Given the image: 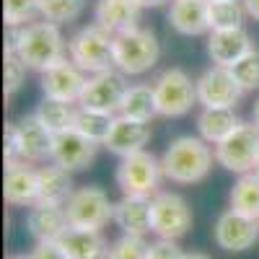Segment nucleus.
Returning <instances> with one entry per match:
<instances>
[{
	"label": "nucleus",
	"instance_id": "1a4fd4ad",
	"mask_svg": "<svg viewBox=\"0 0 259 259\" xmlns=\"http://www.w3.org/2000/svg\"><path fill=\"white\" fill-rule=\"evenodd\" d=\"M68 226L101 231L109 221H114V202L101 187H80L65 205Z\"/></svg>",
	"mask_w": 259,
	"mask_h": 259
},
{
	"label": "nucleus",
	"instance_id": "c85d7f7f",
	"mask_svg": "<svg viewBox=\"0 0 259 259\" xmlns=\"http://www.w3.org/2000/svg\"><path fill=\"white\" fill-rule=\"evenodd\" d=\"M244 16H246V8L241 0H207L210 31L239 29L244 26Z\"/></svg>",
	"mask_w": 259,
	"mask_h": 259
},
{
	"label": "nucleus",
	"instance_id": "9d476101",
	"mask_svg": "<svg viewBox=\"0 0 259 259\" xmlns=\"http://www.w3.org/2000/svg\"><path fill=\"white\" fill-rule=\"evenodd\" d=\"M127 85L130 83L124 80V73H119V70H106V73L89 75L78 106L106 112V114H117L119 106H122V99L127 94Z\"/></svg>",
	"mask_w": 259,
	"mask_h": 259
},
{
	"label": "nucleus",
	"instance_id": "f03ea898",
	"mask_svg": "<svg viewBox=\"0 0 259 259\" xmlns=\"http://www.w3.org/2000/svg\"><path fill=\"white\" fill-rule=\"evenodd\" d=\"M215 161V148L200 135H179L161 156L163 179L174 184H200L207 179Z\"/></svg>",
	"mask_w": 259,
	"mask_h": 259
},
{
	"label": "nucleus",
	"instance_id": "0eeeda50",
	"mask_svg": "<svg viewBox=\"0 0 259 259\" xmlns=\"http://www.w3.org/2000/svg\"><path fill=\"white\" fill-rule=\"evenodd\" d=\"M163 179L161 158H156L148 150H138L133 156L119 158L117 166V187L122 194H140V197H153L158 184Z\"/></svg>",
	"mask_w": 259,
	"mask_h": 259
},
{
	"label": "nucleus",
	"instance_id": "6e6552de",
	"mask_svg": "<svg viewBox=\"0 0 259 259\" xmlns=\"http://www.w3.org/2000/svg\"><path fill=\"white\" fill-rule=\"evenodd\" d=\"M150 226L158 239L179 241L192 228V207L177 192H156L150 197Z\"/></svg>",
	"mask_w": 259,
	"mask_h": 259
},
{
	"label": "nucleus",
	"instance_id": "79ce46f5",
	"mask_svg": "<svg viewBox=\"0 0 259 259\" xmlns=\"http://www.w3.org/2000/svg\"><path fill=\"white\" fill-rule=\"evenodd\" d=\"M251 122L259 127V96H256V101H254V109H251Z\"/></svg>",
	"mask_w": 259,
	"mask_h": 259
},
{
	"label": "nucleus",
	"instance_id": "a18cd8bd",
	"mask_svg": "<svg viewBox=\"0 0 259 259\" xmlns=\"http://www.w3.org/2000/svg\"><path fill=\"white\" fill-rule=\"evenodd\" d=\"M256 221H259V218H256Z\"/></svg>",
	"mask_w": 259,
	"mask_h": 259
},
{
	"label": "nucleus",
	"instance_id": "4c0bfd02",
	"mask_svg": "<svg viewBox=\"0 0 259 259\" xmlns=\"http://www.w3.org/2000/svg\"><path fill=\"white\" fill-rule=\"evenodd\" d=\"M3 156H6V163H16V161H21V156H18L16 124H6V145H3Z\"/></svg>",
	"mask_w": 259,
	"mask_h": 259
},
{
	"label": "nucleus",
	"instance_id": "393cba45",
	"mask_svg": "<svg viewBox=\"0 0 259 259\" xmlns=\"http://www.w3.org/2000/svg\"><path fill=\"white\" fill-rule=\"evenodd\" d=\"M239 124H241V119H239V114H236V109H231V106H202V112L197 117V133L210 145H218Z\"/></svg>",
	"mask_w": 259,
	"mask_h": 259
},
{
	"label": "nucleus",
	"instance_id": "cd10ccee",
	"mask_svg": "<svg viewBox=\"0 0 259 259\" xmlns=\"http://www.w3.org/2000/svg\"><path fill=\"white\" fill-rule=\"evenodd\" d=\"M34 117L45 124L52 135H57V133H62V130L73 127L75 109H73V104H65V101H57V99H41Z\"/></svg>",
	"mask_w": 259,
	"mask_h": 259
},
{
	"label": "nucleus",
	"instance_id": "f704fd0d",
	"mask_svg": "<svg viewBox=\"0 0 259 259\" xmlns=\"http://www.w3.org/2000/svg\"><path fill=\"white\" fill-rule=\"evenodd\" d=\"M26 62L21 60L16 52H8L6 50V85H3V94H6V99H11L21 85H24V80H26Z\"/></svg>",
	"mask_w": 259,
	"mask_h": 259
},
{
	"label": "nucleus",
	"instance_id": "e433bc0d",
	"mask_svg": "<svg viewBox=\"0 0 259 259\" xmlns=\"http://www.w3.org/2000/svg\"><path fill=\"white\" fill-rule=\"evenodd\" d=\"M29 256L31 259H68L62 254V249L57 246V241H39Z\"/></svg>",
	"mask_w": 259,
	"mask_h": 259
},
{
	"label": "nucleus",
	"instance_id": "f257e3e1",
	"mask_svg": "<svg viewBox=\"0 0 259 259\" xmlns=\"http://www.w3.org/2000/svg\"><path fill=\"white\" fill-rule=\"evenodd\" d=\"M6 50L16 52L26 62L29 70L45 73L68 57V41H65L57 24L41 18V21H31L26 26L8 29Z\"/></svg>",
	"mask_w": 259,
	"mask_h": 259
},
{
	"label": "nucleus",
	"instance_id": "2f4dec72",
	"mask_svg": "<svg viewBox=\"0 0 259 259\" xmlns=\"http://www.w3.org/2000/svg\"><path fill=\"white\" fill-rule=\"evenodd\" d=\"M231 73H233L236 83L244 89V94L246 91H256L259 89V50L251 47L241 60H236L231 65Z\"/></svg>",
	"mask_w": 259,
	"mask_h": 259
},
{
	"label": "nucleus",
	"instance_id": "5701e85b",
	"mask_svg": "<svg viewBox=\"0 0 259 259\" xmlns=\"http://www.w3.org/2000/svg\"><path fill=\"white\" fill-rule=\"evenodd\" d=\"M26 228L36 239V244L39 241H57L60 233L68 228V215H65V207L47 205V202L31 205V210L26 215Z\"/></svg>",
	"mask_w": 259,
	"mask_h": 259
},
{
	"label": "nucleus",
	"instance_id": "473e14b6",
	"mask_svg": "<svg viewBox=\"0 0 259 259\" xmlns=\"http://www.w3.org/2000/svg\"><path fill=\"white\" fill-rule=\"evenodd\" d=\"M39 3H41V0H3L6 26L16 29V26L31 24L34 16H39Z\"/></svg>",
	"mask_w": 259,
	"mask_h": 259
},
{
	"label": "nucleus",
	"instance_id": "f3484780",
	"mask_svg": "<svg viewBox=\"0 0 259 259\" xmlns=\"http://www.w3.org/2000/svg\"><path fill=\"white\" fill-rule=\"evenodd\" d=\"M57 246L68 259H106V254H109V244L101 231L78 226L65 228L57 239Z\"/></svg>",
	"mask_w": 259,
	"mask_h": 259
},
{
	"label": "nucleus",
	"instance_id": "6ab92c4d",
	"mask_svg": "<svg viewBox=\"0 0 259 259\" xmlns=\"http://www.w3.org/2000/svg\"><path fill=\"white\" fill-rule=\"evenodd\" d=\"M251 47H254V41H251V36L246 34L244 26L210 31V36H207V55H210L212 65H223V68H231V65L236 60H241Z\"/></svg>",
	"mask_w": 259,
	"mask_h": 259
},
{
	"label": "nucleus",
	"instance_id": "c9c22d12",
	"mask_svg": "<svg viewBox=\"0 0 259 259\" xmlns=\"http://www.w3.org/2000/svg\"><path fill=\"white\" fill-rule=\"evenodd\" d=\"M148 259H184V251L177 241L158 239L148 246Z\"/></svg>",
	"mask_w": 259,
	"mask_h": 259
},
{
	"label": "nucleus",
	"instance_id": "ddd939ff",
	"mask_svg": "<svg viewBox=\"0 0 259 259\" xmlns=\"http://www.w3.org/2000/svg\"><path fill=\"white\" fill-rule=\"evenodd\" d=\"M244 89L236 83L231 68L223 65H212L197 78V101L200 106H231L236 109V104L241 101Z\"/></svg>",
	"mask_w": 259,
	"mask_h": 259
},
{
	"label": "nucleus",
	"instance_id": "9b49d317",
	"mask_svg": "<svg viewBox=\"0 0 259 259\" xmlns=\"http://www.w3.org/2000/svg\"><path fill=\"white\" fill-rule=\"evenodd\" d=\"M212 239L223 251H246L259 241V221L228 207L215 221Z\"/></svg>",
	"mask_w": 259,
	"mask_h": 259
},
{
	"label": "nucleus",
	"instance_id": "c756f323",
	"mask_svg": "<svg viewBox=\"0 0 259 259\" xmlns=\"http://www.w3.org/2000/svg\"><path fill=\"white\" fill-rule=\"evenodd\" d=\"M114 124V114H106V112H96V109H85V106H78L75 109V119H73V127L78 130L80 135L91 138L94 143L104 145L106 135Z\"/></svg>",
	"mask_w": 259,
	"mask_h": 259
},
{
	"label": "nucleus",
	"instance_id": "37998d69",
	"mask_svg": "<svg viewBox=\"0 0 259 259\" xmlns=\"http://www.w3.org/2000/svg\"><path fill=\"white\" fill-rule=\"evenodd\" d=\"M8 259H31V256H24V254H16V256H8Z\"/></svg>",
	"mask_w": 259,
	"mask_h": 259
},
{
	"label": "nucleus",
	"instance_id": "a19ab883",
	"mask_svg": "<svg viewBox=\"0 0 259 259\" xmlns=\"http://www.w3.org/2000/svg\"><path fill=\"white\" fill-rule=\"evenodd\" d=\"M184 259H212V256H207L202 251H184Z\"/></svg>",
	"mask_w": 259,
	"mask_h": 259
},
{
	"label": "nucleus",
	"instance_id": "58836bf2",
	"mask_svg": "<svg viewBox=\"0 0 259 259\" xmlns=\"http://www.w3.org/2000/svg\"><path fill=\"white\" fill-rule=\"evenodd\" d=\"M244 8H246V16H251L254 21H259V0H241Z\"/></svg>",
	"mask_w": 259,
	"mask_h": 259
},
{
	"label": "nucleus",
	"instance_id": "7c9ffc66",
	"mask_svg": "<svg viewBox=\"0 0 259 259\" xmlns=\"http://www.w3.org/2000/svg\"><path fill=\"white\" fill-rule=\"evenodd\" d=\"M83 11H85V0H41L39 3V16L57 26L80 18Z\"/></svg>",
	"mask_w": 259,
	"mask_h": 259
},
{
	"label": "nucleus",
	"instance_id": "20e7f679",
	"mask_svg": "<svg viewBox=\"0 0 259 259\" xmlns=\"http://www.w3.org/2000/svg\"><path fill=\"white\" fill-rule=\"evenodd\" d=\"M161 57V45L150 29L135 26L114 34V68L124 75H143L153 70Z\"/></svg>",
	"mask_w": 259,
	"mask_h": 259
},
{
	"label": "nucleus",
	"instance_id": "a878e982",
	"mask_svg": "<svg viewBox=\"0 0 259 259\" xmlns=\"http://www.w3.org/2000/svg\"><path fill=\"white\" fill-rule=\"evenodd\" d=\"M119 114L127 117V119L148 122V124H150V119L158 117L153 85H148V83H133V85H127V94H124V99H122Z\"/></svg>",
	"mask_w": 259,
	"mask_h": 259
},
{
	"label": "nucleus",
	"instance_id": "2eb2a0df",
	"mask_svg": "<svg viewBox=\"0 0 259 259\" xmlns=\"http://www.w3.org/2000/svg\"><path fill=\"white\" fill-rule=\"evenodd\" d=\"M150 143V124L148 122H135L127 117H114V124L109 130V135L104 140V148L109 153L124 158L133 156L138 150H145V145Z\"/></svg>",
	"mask_w": 259,
	"mask_h": 259
},
{
	"label": "nucleus",
	"instance_id": "c03bdc74",
	"mask_svg": "<svg viewBox=\"0 0 259 259\" xmlns=\"http://www.w3.org/2000/svg\"><path fill=\"white\" fill-rule=\"evenodd\" d=\"M254 171H256V174H259V161H256V168H254Z\"/></svg>",
	"mask_w": 259,
	"mask_h": 259
},
{
	"label": "nucleus",
	"instance_id": "4be33fe9",
	"mask_svg": "<svg viewBox=\"0 0 259 259\" xmlns=\"http://www.w3.org/2000/svg\"><path fill=\"white\" fill-rule=\"evenodd\" d=\"M114 223L119 226L122 233H130V236L153 233V226H150V197L122 194V200L114 202Z\"/></svg>",
	"mask_w": 259,
	"mask_h": 259
},
{
	"label": "nucleus",
	"instance_id": "4468645a",
	"mask_svg": "<svg viewBox=\"0 0 259 259\" xmlns=\"http://www.w3.org/2000/svg\"><path fill=\"white\" fill-rule=\"evenodd\" d=\"M96 150H99V143H94L91 138L80 135L75 127H70V130H62V133L55 135L52 161L68 171H83L94 163Z\"/></svg>",
	"mask_w": 259,
	"mask_h": 259
},
{
	"label": "nucleus",
	"instance_id": "bb28decb",
	"mask_svg": "<svg viewBox=\"0 0 259 259\" xmlns=\"http://www.w3.org/2000/svg\"><path fill=\"white\" fill-rule=\"evenodd\" d=\"M228 200H231L233 210L251 215V218H259V174L256 171H249V174H241L236 179Z\"/></svg>",
	"mask_w": 259,
	"mask_h": 259
},
{
	"label": "nucleus",
	"instance_id": "f8f14e48",
	"mask_svg": "<svg viewBox=\"0 0 259 259\" xmlns=\"http://www.w3.org/2000/svg\"><path fill=\"white\" fill-rule=\"evenodd\" d=\"M39 89L45 94V99H57L65 104H78L80 94H83V85H85V73L78 68V65L65 57L62 62H57L55 68L39 73Z\"/></svg>",
	"mask_w": 259,
	"mask_h": 259
},
{
	"label": "nucleus",
	"instance_id": "72a5a7b5",
	"mask_svg": "<svg viewBox=\"0 0 259 259\" xmlns=\"http://www.w3.org/2000/svg\"><path fill=\"white\" fill-rule=\"evenodd\" d=\"M148 241L145 236H130L122 233L117 241L109 244V254L106 259H148Z\"/></svg>",
	"mask_w": 259,
	"mask_h": 259
},
{
	"label": "nucleus",
	"instance_id": "a211bd4d",
	"mask_svg": "<svg viewBox=\"0 0 259 259\" xmlns=\"http://www.w3.org/2000/svg\"><path fill=\"white\" fill-rule=\"evenodd\" d=\"M3 197L11 205L31 207L39 200V179L36 171L26 161L6 163V182H3Z\"/></svg>",
	"mask_w": 259,
	"mask_h": 259
},
{
	"label": "nucleus",
	"instance_id": "39448f33",
	"mask_svg": "<svg viewBox=\"0 0 259 259\" xmlns=\"http://www.w3.org/2000/svg\"><path fill=\"white\" fill-rule=\"evenodd\" d=\"M153 94L158 117H184L197 101V80H192L187 70L168 68L153 80Z\"/></svg>",
	"mask_w": 259,
	"mask_h": 259
},
{
	"label": "nucleus",
	"instance_id": "412c9836",
	"mask_svg": "<svg viewBox=\"0 0 259 259\" xmlns=\"http://www.w3.org/2000/svg\"><path fill=\"white\" fill-rule=\"evenodd\" d=\"M143 6L138 0H96L94 18L109 34H122L127 29H135L140 21Z\"/></svg>",
	"mask_w": 259,
	"mask_h": 259
},
{
	"label": "nucleus",
	"instance_id": "423d86ee",
	"mask_svg": "<svg viewBox=\"0 0 259 259\" xmlns=\"http://www.w3.org/2000/svg\"><path fill=\"white\" fill-rule=\"evenodd\" d=\"M215 148V161L218 166H223L231 174H249V171L256 168V161H259V127L251 122H241L233 133L221 140Z\"/></svg>",
	"mask_w": 259,
	"mask_h": 259
},
{
	"label": "nucleus",
	"instance_id": "dca6fc26",
	"mask_svg": "<svg viewBox=\"0 0 259 259\" xmlns=\"http://www.w3.org/2000/svg\"><path fill=\"white\" fill-rule=\"evenodd\" d=\"M16 138H18V156H21V161L36 163V161L52 158L55 135L34 114L31 117H24V119L16 124Z\"/></svg>",
	"mask_w": 259,
	"mask_h": 259
},
{
	"label": "nucleus",
	"instance_id": "aec40b11",
	"mask_svg": "<svg viewBox=\"0 0 259 259\" xmlns=\"http://www.w3.org/2000/svg\"><path fill=\"white\" fill-rule=\"evenodd\" d=\"M168 24L182 36H202L210 31L207 0H171Z\"/></svg>",
	"mask_w": 259,
	"mask_h": 259
},
{
	"label": "nucleus",
	"instance_id": "7ed1b4c3",
	"mask_svg": "<svg viewBox=\"0 0 259 259\" xmlns=\"http://www.w3.org/2000/svg\"><path fill=\"white\" fill-rule=\"evenodd\" d=\"M68 57L89 75L114 70V34L99 24L83 26L68 41Z\"/></svg>",
	"mask_w": 259,
	"mask_h": 259
},
{
	"label": "nucleus",
	"instance_id": "b1692460",
	"mask_svg": "<svg viewBox=\"0 0 259 259\" xmlns=\"http://www.w3.org/2000/svg\"><path fill=\"white\" fill-rule=\"evenodd\" d=\"M36 179H39V200L36 202H47V205H60L65 207L68 200L73 197V177L68 168L57 166L55 161L36 168Z\"/></svg>",
	"mask_w": 259,
	"mask_h": 259
},
{
	"label": "nucleus",
	"instance_id": "ea45409f",
	"mask_svg": "<svg viewBox=\"0 0 259 259\" xmlns=\"http://www.w3.org/2000/svg\"><path fill=\"white\" fill-rule=\"evenodd\" d=\"M138 3H140L143 8H158V6L166 3V0H138Z\"/></svg>",
	"mask_w": 259,
	"mask_h": 259
}]
</instances>
